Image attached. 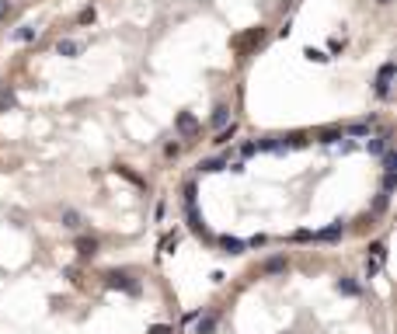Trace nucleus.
Here are the masks:
<instances>
[{"instance_id":"nucleus-1","label":"nucleus","mask_w":397,"mask_h":334,"mask_svg":"<svg viewBox=\"0 0 397 334\" xmlns=\"http://www.w3.org/2000/svg\"><path fill=\"white\" fill-rule=\"evenodd\" d=\"M175 129H178V133H181L185 139H188V136H195V133H198V122H195V115H188V112H185V115H178Z\"/></svg>"},{"instance_id":"nucleus-2","label":"nucleus","mask_w":397,"mask_h":334,"mask_svg":"<svg viewBox=\"0 0 397 334\" xmlns=\"http://www.w3.org/2000/svg\"><path fill=\"white\" fill-rule=\"evenodd\" d=\"M390 77H394V63H387L383 70H380V80H377V94H390Z\"/></svg>"},{"instance_id":"nucleus-3","label":"nucleus","mask_w":397,"mask_h":334,"mask_svg":"<svg viewBox=\"0 0 397 334\" xmlns=\"http://www.w3.org/2000/svg\"><path fill=\"white\" fill-rule=\"evenodd\" d=\"M219 247H223V254H244V240H237V237H219Z\"/></svg>"},{"instance_id":"nucleus-4","label":"nucleus","mask_w":397,"mask_h":334,"mask_svg":"<svg viewBox=\"0 0 397 334\" xmlns=\"http://www.w3.org/2000/svg\"><path fill=\"white\" fill-rule=\"evenodd\" d=\"M80 49H84V45L73 42V39H60V42H56V53H60V56H77Z\"/></svg>"},{"instance_id":"nucleus-5","label":"nucleus","mask_w":397,"mask_h":334,"mask_svg":"<svg viewBox=\"0 0 397 334\" xmlns=\"http://www.w3.org/2000/svg\"><path fill=\"white\" fill-rule=\"evenodd\" d=\"M341 296H359V282L356 278H338V286H335Z\"/></svg>"},{"instance_id":"nucleus-6","label":"nucleus","mask_w":397,"mask_h":334,"mask_svg":"<svg viewBox=\"0 0 397 334\" xmlns=\"http://www.w3.org/2000/svg\"><path fill=\"white\" fill-rule=\"evenodd\" d=\"M223 167H227L223 157H213V160H202V164H198V171H206V174H216V171H223Z\"/></svg>"},{"instance_id":"nucleus-7","label":"nucleus","mask_w":397,"mask_h":334,"mask_svg":"<svg viewBox=\"0 0 397 334\" xmlns=\"http://www.w3.org/2000/svg\"><path fill=\"white\" fill-rule=\"evenodd\" d=\"M282 268H286V258H268V261L261 265L265 275H276V272H282Z\"/></svg>"},{"instance_id":"nucleus-8","label":"nucleus","mask_w":397,"mask_h":334,"mask_svg":"<svg viewBox=\"0 0 397 334\" xmlns=\"http://www.w3.org/2000/svg\"><path fill=\"white\" fill-rule=\"evenodd\" d=\"M338 237H341V223H335V226H328V230L314 234V240H338Z\"/></svg>"},{"instance_id":"nucleus-9","label":"nucleus","mask_w":397,"mask_h":334,"mask_svg":"<svg viewBox=\"0 0 397 334\" xmlns=\"http://www.w3.org/2000/svg\"><path fill=\"white\" fill-rule=\"evenodd\" d=\"M63 226H66V230H77V226H80V213L66 209V213H63Z\"/></svg>"},{"instance_id":"nucleus-10","label":"nucleus","mask_w":397,"mask_h":334,"mask_svg":"<svg viewBox=\"0 0 397 334\" xmlns=\"http://www.w3.org/2000/svg\"><path fill=\"white\" fill-rule=\"evenodd\" d=\"M213 327H216V317L206 314L202 320H198V334H213Z\"/></svg>"},{"instance_id":"nucleus-11","label":"nucleus","mask_w":397,"mask_h":334,"mask_svg":"<svg viewBox=\"0 0 397 334\" xmlns=\"http://www.w3.org/2000/svg\"><path fill=\"white\" fill-rule=\"evenodd\" d=\"M338 139H345L341 129H324V133H320V143H338Z\"/></svg>"},{"instance_id":"nucleus-12","label":"nucleus","mask_w":397,"mask_h":334,"mask_svg":"<svg viewBox=\"0 0 397 334\" xmlns=\"http://www.w3.org/2000/svg\"><path fill=\"white\" fill-rule=\"evenodd\" d=\"M14 105V94H11V87H0V112L4 108H11Z\"/></svg>"},{"instance_id":"nucleus-13","label":"nucleus","mask_w":397,"mask_h":334,"mask_svg":"<svg viewBox=\"0 0 397 334\" xmlns=\"http://www.w3.org/2000/svg\"><path fill=\"white\" fill-rule=\"evenodd\" d=\"M188 205H195V181L185 185V209H188Z\"/></svg>"},{"instance_id":"nucleus-14","label":"nucleus","mask_w":397,"mask_h":334,"mask_svg":"<svg viewBox=\"0 0 397 334\" xmlns=\"http://www.w3.org/2000/svg\"><path fill=\"white\" fill-rule=\"evenodd\" d=\"M77 247H80V254H84V258H91L94 251H98V244H94V240H80Z\"/></svg>"},{"instance_id":"nucleus-15","label":"nucleus","mask_w":397,"mask_h":334,"mask_svg":"<svg viewBox=\"0 0 397 334\" xmlns=\"http://www.w3.org/2000/svg\"><path fill=\"white\" fill-rule=\"evenodd\" d=\"M18 39H21V42L35 39V28H32V24H21V28H18Z\"/></svg>"},{"instance_id":"nucleus-16","label":"nucleus","mask_w":397,"mask_h":334,"mask_svg":"<svg viewBox=\"0 0 397 334\" xmlns=\"http://www.w3.org/2000/svg\"><path fill=\"white\" fill-rule=\"evenodd\" d=\"M227 118H230V112H227V108H216V115H213V125H223Z\"/></svg>"},{"instance_id":"nucleus-17","label":"nucleus","mask_w":397,"mask_h":334,"mask_svg":"<svg viewBox=\"0 0 397 334\" xmlns=\"http://www.w3.org/2000/svg\"><path fill=\"white\" fill-rule=\"evenodd\" d=\"M387 202H390V195H380L377 202H373V213H383V209H387Z\"/></svg>"},{"instance_id":"nucleus-18","label":"nucleus","mask_w":397,"mask_h":334,"mask_svg":"<svg viewBox=\"0 0 397 334\" xmlns=\"http://www.w3.org/2000/svg\"><path fill=\"white\" fill-rule=\"evenodd\" d=\"M80 24H87V21H94V7H87V11H80Z\"/></svg>"},{"instance_id":"nucleus-19","label":"nucleus","mask_w":397,"mask_h":334,"mask_svg":"<svg viewBox=\"0 0 397 334\" xmlns=\"http://www.w3.org/2000/svg\"><path fill=\"white\" fill-rule=\"evenodd\" d=\"M240 153H244V157H251V153H258V143H244V146H240Z\"/></svg>"},{"instance_id":"nucleus-20","label":"nucleus","mask_w":397,"mask_h":334,"mask_svg":"<svg viewBox=\"0 0 397 334\" xmlns=\"http://www.w3.org/2000/svg\"><path fill=\"white\" fill-rule=\"evenodd\" d=\"M230 136H234V122H230V129H223V133H219V136H216V143H227V139H230Z\"/></svg>"},{"instance_id":"nucleus-21","label":"nucleus","mask_w":397,"mask_h":334,"mask_svg":"<svg viewBox=\"0 0 397 334\" xmlns=\"http://www.w3.org/2000/svg\"><path fill=\"white\" fill-rule=\"evenodd\" d=\"M164 157H178V143H167V146H164Z\"/></svg>"},{"instance_id":"nucleus-22","label":"nucleus","mask_w":397,"mask_h":334,"mask_svg":"<svg viewBox=\"0 0 397 334\" xmlns=\"http://www.w3.org/2000/svg\"><path fill=\"white\" fill-rule=\"evenodd\" d=\"M7 14H11V4H7V0H0V18H7Z\"/></svg>"},{"instance_id":"nucleus-23","label":"nucleus","mask_w":397,"mask_h":334,"mask_svg":"<svg viewBox=\"0 0 397 334\" xmlns=\"http://www.w3.org/2000/svg\"><path fill=\"white\" fill-rule=\"evenodd\" d=\"M150 334H175V331H171V327H164V324H160V327H154V331H150Z\"/></svg>"}]
</instances>
